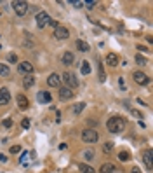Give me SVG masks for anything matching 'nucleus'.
Masks as SVG:
<instances>
[{
    "instance_id": "f257e3e1",
    "label": "nucleus",
    "mask_w": 153,
    "mask_h": 173,
    "mask_svg": "<svg viewBox=\"0 0 153 173\" xmlns=\"http://www.w3.org/2000/svg\"><path fill=\"white\" fill-rule=\"evenodd\" d=\"M106 128H108L110 133H122L124 128H125V121H124V117H120V115H115V117L108 119Z\"/></svg>"
},
{
    "instance_id": "f03ea898",
    "label": "nucleus",
    "mask_w": 153,
    "mask_h": 173,
    "mask_svg": "<svg viewBox=\"0 0 153 173\" xmlns=\"http://www.w3.org/2000/svg\"><path fill=\"white\" fill-rule=\"evenodd\" d=\"M12 9L18 16H25L28 12V9H30V5L26 2H23V0H16V2H12Z\"/></svg>"
},
{
    "instance_id": "7ed1b4c3",
    "label": "nucleus",
    "mask_w": 153,
    "mask_h": 173,
    "mask_svg": "<svg viewBox=\"0 0 153 173\" xmlns=\"http://www.w3.org/2000/svg\"><path fill=\"white\" fill-rule=\"evenodd\" d=\"M63 82H65V88H77L79 86V80H77V77L73 75V74H70V72H66V74H63Z\"/></svg>"
},
{
    "instance_id": "20e7f679",
    "label": "nucleus",
    "mask_w": 153,
    "mask_h": 173,
    "mask_svg": "<svg viewBox=\"0 0 153 173\" xmlns=\"http://www.w3.org/2000/svg\"><path fill=\"white\" fill-rule=\"evenodd\" d=\"M97 138H99V135H97L96 129H85V131L82 133V140L83 142H87V143L97 142Z\"/></svg>"
},
{
    "instance_id": "39448f33",
    "label": "nucleus",
    "mask_w": 153,
    "mask_h": 173,
    "mask_svg": "<svg viewBox=\"0 0 153 173\" xmlns=\"http://www.w3.org/2000/svg\"><path fill=\"white\" fill-rule=\"evenodd\" d=\"M51 23V16L47 12H38L37 14V26L38 28H45Z\"/></svg>"
},
{
    "instance_id": "423d86ee",
    "label": "nucleus",
    "mask_w": 153,
    "mask_h": 173,
    "mask_svg": "<svg viewBox=\"0 0 153 173\" xmlns=\"http://www.w3.org/2000/svg\"><path fill=\"white\" fill-rule=\"evenodd\" d=\"M151 149H146V151H143V163H144V166H146V170L148 171H151L153 170V164H151Z\"/></svg>"
},
{
    "instance_id": "0eeeda50",
    "label": "nucleus",
    "mask_w": 153,
    "mask_h": 173,
    "mask_svg": "<svg viewBox=\"0 0 153 173\" xmlns=\"http://www.w3.org/2000/svg\"><path fill=\"white\" fill-rule=\"evenodd\" d=\"M132 77H134V80L136 82H137V84H141V86H146L150 82V79H148V75H146V74H143V72H134V74H132Z\"/></svg>"
},
{
    "instance_id": "6e6552de",
    "label": "nucleus",
    "mask_w": 153,
    "mask_h": 173,
    "mask_svg": "<svg viewBox=\"0 0 153 173\" xmlns=\"http://www.w3.org/2000/svg\"><path fill=\"white\" fill-rule=\"evenodd\" d=\"M68 35H70V31H68V28H65V26H56V30H54V37L56 39H59V40H63V39H68Z\"/></svg>"
},
{
    "instance_id": "1a4fd4ad",
    "label": "nucleus",
    "mask_w": 153,
    "mask_h": 173,
    "mask_svg": "<svg viewBox=\"0 0 153 173\" xmlns=\"http://www.w3.org/2000/svg\"><path fill=\"white\" fill-rule=\"evenodd\" d=\"M11 102V93H9V89H0V107H4V105H9Z\"/></svg>"
},
{
    "instance_id": "9d476101",
    "label": "nucleus",
    "mask_w": 153,
    "mask_h": 173,
    "mask_svg": "<svg viewBox=\"0 0 153 173\" xmlns=\"http://www.w3.org/2000/svg\"><path fill=\"white\" fill-rule=\"evenodd\" d=\"M19 72L21 74H26V75H31L33 74V65L30 61H21L19 63Z\"/></svg>"
},
{
    "instance_id": "9b49d317",
    "label": "nucleus",
    "mask_w": 153,
    "mask_h": 173,
    "mask_svg": "<svg viewBox=\"0 0 153 173\" xmlns=\"http://www.w3.org/2000/svg\"><path fill=\"white\" fill-rule=\"evenodd\" d=\"M59 98H61V100H71V98H73V91H71L70 88H65V86H63V88H59Z\"/></svg>"
},
{
    "instance_id": "f8f14e48",
    "label": "nucleus",
    "mask_w": 153,
    "mask_h": 173,
    "mask_svg": "<svg viewBox=\"0 0 153 173\" xmlns=\"http://www.w3.org/2000/svg\"><path fill=\"white\" fill-rule=\"evenodd\" d=\"M73 61H75V56L71 54V51H66V53H63V56H61V63H63V65L70 67Z\"/></svg>"
},
{
    "instance_id": "ddd939ff",
    "label": "nucleus",
    "mask_w": 153,
    "mask_h": 173,
    "mask_svg": "<svg viewBox=\"0 0 153 173\" xmlns=\"http://www.w3.org/2000/svg\"><path fill=\"white\" fill-rule=\"evenodd\" d=\"M59 82H61V77L57 75V74H51L47 79V84L51 86V88H57L59 86Z\"/></svg>"
},
{
    "instance_id": "4468645a",
    "label": "nucleus",
    "mask_w": 153,
    "mask_h": 173,
    "mask_svg": "<svg viewBox=\"0 0 153 173\" xmlns=\"http://www.w3.org/2000/svg\"><path fill=\"white\" fill-rule=\"evenodd\" d=\"M16 100H18V105H19V108H21V110H26L28 105H30V102H28V98L25 96V94H18V96H16Z\"/></svg>"
},
{
    "instance_id": "2eb2a0df",
    "label": "nucleus",
    "mask_w": 153,
    "mask_h": 173,
    "mask_svg": "<svg viewBox=\"0 0 153 173\" xmlns=\"http://www.w3.org/2000/svg\"><path fill=\"white\" fill-rule=\"evenodd\" d=\"M106 63H108L110 67H117L118 65V56L113 54V53H110L108 56H106Z\"/></svg>"
},
{
    "instance_id": "dca6fc26",
    "label": "nucleus",
    "mask_w": 153,
    "mask_h": 173,
    "mask_svg": "<svg viewBox=\"0 0 153 173\" xmlns=\"http://www.w3.org/2000/svg\"><path fill=\"white\" fill-rule=\"evenodd\" d=\"M113 171H115V166L111 163H105L99 170V173H113Z\"/></svg>"
},
{
    "instance_id": "f3484780",
    "label": "nucleus",
    "mask_w": 153,
    "mask_h": 173,
    "mask_svg": "<svg viewBox=\"0 0 153 173\" xmlns=\"http://www.w3.org/2000/svg\"><path fill=\"white\" fill-rule=\"evenodd\" d=\"M79 170L82 173H96V170L92 168V166H89V164H85V163H80L79 164Z\"/></svg>"
},
{
    "instance_id": "a211bd4d",
    "label": "nucleus",
    "mask_w": 153,
    "mask_h": 173,
    "mask_svg": "<svg viewBox=\"0 0 153 173\" xmlns=\"http://www.w3.org/2000/svg\"><path fill=\"white\" fill-rule=\"evenodd\" d=\"M75 46H77V49H79V51H82V53L89 51V44H87V42H83V40H77V42H75Z\"/></svg>"
},
{
    "instance_id": "6ab92c4d",
    "label": "nucleus",
    "mask_w": 153,
    "mask_h": 173,
    "mask_svg": "<svg viewBox=\"0 0 153 173\" xmlns=\"http://www.w3.org/2000/svg\"><path fill=\"white\" fill-rule=\"evenodd\" d=\"M33 84H35V79H33L31 75H26V77H25V80H23V86H25V88H31Z\"/></svg>"
},
{
    "instance_id": "aec40b11",
    "label": "nucleus",
    "mask_w": 153,
    "mask_h": 173,
    "mask_svg": "<svg viewBox=\"0 0 153 173\" xmlns=\"http://www.w3.org/2000/svg\"><path fill=\"white\" fill-rule=\"evenodd\" d=\"M80 72H82L83 75H87V74H91V65H89L87 61H82V67H80Z\"/></svg>"
},
{
    "instance_id": "412c9836",
    "label": "nucleus",
    "mask_w": 153,
    "mask_h": 173,
    "mask_svg": "<svg viewBox=\"0 0 153 173\" xmlns=\"http://www.w3.org/2000/svg\"><path fill=\"white\" fill-rule=\"evenodd\" d=\"M83 108H85V103H82V102H80V103H75V107H73V114H75V115H79L80 112L83 110Z\"/></svg>"
},
{
    "instance_id": "4be33fe9",
    "label": "nucleus",
    "mask_w": 153,
    "mask_h": 173,
    "mask_svg": "<svg viewBox=\"0 0 153 173\" xmlns=\"http://www.w3.org/2000/svg\"><path fill=\"white\" fill-rule=\"evenodd\" d=\"M38 102H51V94L47 93V91H44V93H38Z\"/></svg>"
},
{
    "instance_id": "5701e85b",
    "label": "nucleus",
    "mask_w": 153,
    "mask_h": 173,
    "mask_svg": "<svg viewBox=\"0 0 153 173\" xmlns=\"http://www.w3.org/2000/svg\"><path fill=\"white\" fill-rule=\"evenodd\" d=\"M9 74H11L9 67H7V65H4V63H0V75H9Z\"/></svg>"
},
{
    "instance_id": "b1692460",
    "label": "nucleus",
    "mask_w": 153,
    "mask_h": 173,
    "mask_svg": "<svg viewBox=\"0 0 153 173\" xmlns=\"http://www.w3.org/2000/svg\"><path fill=\"white\" fill-rule=\"evenodd\" d=\"M118 159H120V161H124V163H125V161H129V159H131V154H129V152H125V151H124V152H120V154H118Z\"/></svg>"
},
{
    "instance_id": "393cba45",
    "label": "nucleus",
    "mask_w": 153,
    "mask_h": 173,
    "mask_svg": "<svg viewBox=\"0 0 153 173\" xmlns=\"http://www.w3.org/2000/svg\"><path fill=\"white\" fill-rule=\"evenodd\" d=\"M97 5V2H94V0H87V2H83V7H87V9H94Z\"/></svg>"
},
{
    "instance_id": "a878e982",
    "label": "nucleus",
    "mask_w": 153,
    "mask_h": 173,
    "mask_svg": "<svg viewBox=\"0 0 153 173\" xmlns=\"http://www.w3.org/2000/svg\"><path fill=\"white\" fill-rule=\"evenodd\" d=\"M136 63L137 65H146V58L141 56V54H136Z\"/></svg>"
},
{
    "instance_id": "bb28decb",
    "label": "nucleus",
    "mask_w": 153,
    "mask_h": 173,
    "mask_svg": "<svg viewBox=\"0 0 153 173\" xmlns=\"http://www.w3.org/2000/svg\"><path fill=\"white\" fill-rule=\"evenodd\" d=\"M97 70H99V80L103 82L106 77H105V72H103V65H101V63H97Z\"/></svg>"
},
{
    "instance_id": "cd10ccee",
    "label": "nucleus",
    "mask_w": 153,
    "mask_h": 173,
    "mask_svg": "<svg viewBox=\"0 0 153 173\" xmlns=\"http://www.w3.org/2000/svg\"><path fill=\"white\" fill-rule=\"evenodd\" d=\"M70 4L73 5V7H77V9L83 7V2H80V0H70Z\"/></svg>"
},
{
    "instance_id": "c85d7f7f",
    "label": "nucleus",
    "mask_w": 153,
    "mask_h": 173,
    "mask_svg": "<svg viewBox=\"0 0 153 173\" xmlns=\"http://www.w3.org/2000/svg\"><path fill=\"white\" fill-rule=\"evenodd\" d=\"M9 152L11 154H18V152H21V145H12L9 149Z\"/></svg>"
},
{
    "instance_id": "c756f323",
    "label": "nucleus",
    "mask_w": 153,
    "mask_h": 173,
    "mask_svg": "<svg viewBox=\"0 0 153 173\" xmlns=\"http://www.w3.org/2000/svg\"><path fill=\"white\" fill-rule=\"evenodd\" d=\"M111 149H113V145H111L110 142H106V143H105V147H103V151H105L106 154H110V152H111Z\"/></svg>"
},
{
    "instance_id": "7c9ffc66",
    "label": "nucleus",
    "mask_w": 153,
    "mask_h": 173,
    "mask_svg": "<svg viewBox=\"0 0 153 173\" xmlns=\"http://www.w3.org/2000/svg\"><path fill=\"white\" fill-rule=\"evenodd\" d=\"M7 60H9L11 63H18V56H16L14 53H11L9 56H7Z\"/></svg>"
},
{
    "instance_id": "2f4dec72",
    "label": "nucleus",
    "mask_w": 153,
    "mask_h": 173,
    "mask_svg": "<svg viewBox=\"0 0 153 173\" xmlns=\"http://www.w3.org/2000/svg\"><path fill=\"white\" fill-rule=\"evenodd\" d=\"M28 157H30V154H28V152H25V154L21 156V164H26L28 163Z\"/></svg>"
},
{
    "instance_id": "473e14b6",
    "label": "nucleus",
    "mask_w": 153,
    "mask_h": 173,
    "mask_svg": "<svg viewBox=\"0 0 153 173\" xmlns=\"http://www.w3.org/2000/svg\"><path fill=\"white\" fill-rule=\"evenodd\" d=\"M21 126H23L25 129L30 128V119H23V121H21Z\"/></svg>"
},
{
    "instance_id": "72a5a7b5",
    "label": "nucleus",
    "mask_w": 153,
    "mask_h": 173,
    "mask_svg": "<svg viewBox=\"0 0 153 173\" xmlns=\"http://www.w3.org/2000/svg\"><path fill=\"white\" fill-rule=\"evenodd\" d=\"M85 157H87V159H92V157H94V151H92V149H89V151L85 152Z\"/></svg>"
},
{
    "instance_id": "f704fd0d",
    "label": "nucleus",
    "mask_w": 153,
    "mask_h": 173,
    "mask_svg": "<svg viewBox=\"0 0 153 173\" xmlns=\"http://www.w3.org/2000/svg\"><path fill=\"white\" fill-rule=\"evenodd\" d=\"M4 126H5V128H11V126H12V119H5L4 121Z\"/></svg>"
},
{
    "instance_id": "c9c22d12",
    "label": "nucleus",
    "mask_w": 153,
    "mask_h": 173,
    "mask_svg": "<svg viewBox=\"0 0 153 173\" xmlns=\"http://www.w3.org/2000/svg\"><path fill=\"white\" fill-rule=\"evenodd\" d=\"M0 161H2V163H5V161H7V156H5V154H0Z\"/></svg>"
},
{
    "instance_id": "e433bc0d",
    "label": "nucleus",
    "mask_w": 153,
    "mask_h": 173,
    "mask_svg": "<svg viewBox=\"0 0 153 173\" xmlns=\"http://www.w3.org/2000/svg\"><path fill=\"white\" fill-rule=\"evenodd\" d=\"M132 114H134L136 117H139V119H143V115H141V114H139V112H137V110H132Z\"/></svg>"
},
{
    "instance_id": "4c0bfd02",
    "label": "nucleus",
    "mask_w": 153,
    "mask_h": 173,
    "mask_svg": "<svg viewBox=\"0 0 153 173\" xmlns=\"http://www.w3.org/2000/svg\"><path fill=\"white\" fill-rule=\"evenodd\" d=\"M131 173H141V170L137 168V166H134V168H132V171Z\"/></svg>"
}]
</instances>
